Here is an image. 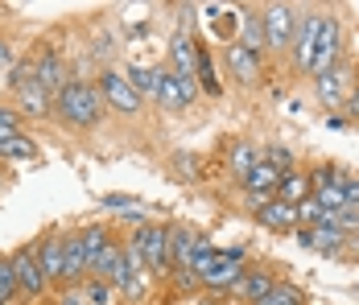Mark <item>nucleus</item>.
<instances>
[{"label": "nucleus", "mask_w": 359, "mask_h": 305, "mask_svg": "<svg viewBox=\"0 0 359 305\" xmlns=\"http://www.w3.org/2000/svg\"><path fill=\"white\" fill-rule=\"evenodd\" d=\"M236 41L256 54V58H269V46H264V21H260V8H240V34Z\"/></svg>", "instance_id": "15"}, {"label": "nucleus", "mask_w": 359, "mask_h": 305, "mask_svg": "<svg viewBox=\"0 0 359 305\" xmlns=\"http://www.w3.org/2000/svg\"><path fill=\"white\" fill-rule=\"evenodd\" d=\"M326 128L343 133V128H347V116H339V111H326Z\"/></svg>", "instance_id": "41"}, {"label": "nucleus", "mask_w": 359, "mask_h": 305, "mask_svg": "<svg viewBox=\"0 0 359 305\" xmlns=\"http://www.w3.org/2000/svg\"><path fill=\"white\" fill-rule=\"evenodd\" d=\"M347 58V37H343V21L323 8V29H318V46H314V62H310V79L326 74L330 67H339Z\"/></svg>", "instance_id": "3"}, {"label": "nucleus", "mask_w": 359, "mask_h": 305, "mask_svg": "<svg viewBox=\"0 0 359 305\" xmlns=\"http://www.w3.org/2000/svg\"><path fill=\"white\" fill-rule=\"evenodd\" d=\"M104 111H108V103L100 95V87L87 83V79H71L54 95V116L50 120H58L62 128H74V133H87V128H95L104 120Z\"/></svg>", "instance_id": "1"}, {"label": "nucleus", "mask_w": 359, "mask_h": 305, "mask_svg": "<svg viewBox=\"0 0 359 305\" xmlns=\"http://www.w3.org/2000/svg\"><path fill=\"white\" fill-rule=\"evenodd\" d=\"M194 239H198L194 227H186V223H165V243H170V264H174V269H186V264H190Z\"/></svg>", "instance_id": "20"}, {"label": "nucleus", "mask_w": 359, "mask_h": 305, "mask_svg": "<svg viewBox=\"0 0 359 305\" xmlns=\"http://www.w3.org/2000/svg\"><path fill=\"white\" fill-rule=\"evenodd\" d=\"M310 198H318V206H323V210H343V206H347L343 190H339V182H330V186H323V190H314Z\"/></svg>", "instance_id": "33"}, {"label": "nucleus", "mask_w": 359, "mask_h": 305, "mask_svg": "<svg viewBox=\"0 0 359 305\" xmlns=\"http://www.w3.org/2000/svg\"><path fill=\"white\" fill-rule=\"evenodd\" d=\"M0 305H4V301H0Z\"/></svg>", "instance_id": "46"}, {"label": "nucleus", "mask_w": 359, "mask_h": 305, "mask_svg": "<svg viewBox=\"0 0 359 305\" xmlns=\"http://www.w3.org/2000/svg\"><path fill=\"white\" fill-rule=\"evenodd\" d=\"M198 100V83L194 79H178L174 70L161 67V83H157V107L161 111H186Z\"/></svg>", "instance_id": "11"}, {"label": "nucleus", "mask_w": 359, "mask_h": 305, "mask_svg": "<svg viewBox=\"0 0 359 305\" xmlns=\"http://www.w3.org/2000/svg\"><path fill=\"white\" fill-rule=\"evenodd\" d=\"M79 243H83V260H87V276L91 280H104L108 269L116 264V256H120V239L111 236L108 223H87L83 231H79Z\"/></svg>", "instance_id": "2"}, {"label": "nucleus", "mask_w": 359, "mask_h": 305, "mask_svg": "<svg viewBox=\"0 0 359 305\" xmlns=\"http://www.w3.org/2000/svg\"><path fill=\"white\" fill-rule=\"evenodd\" d=\"M297 17H302V8H297V4H264V8H260L269 54H289L293 34H297Z\"/></svg>", "instance_id": "5"}, {"label": "nucleus", "mask_w": 359, "mask_h": 305, "mask_svg": "<svg viewBox=\"0 0 359 305\" xmlns=\"http://www.w3.org/2000/svg\"><path fill=\"white\" fill-rule=\"evenodd\" d=\"M326 219V210L318 206V198H302L297 203V227H318Z\"/></svg>", "instance_id": "32"}, {"label": "nucleus", "mask_w": 359, "mask_h": 305, "mask_svg": "<svg viewBox=\"0 0 359 305\" xmlns=\"http://www.w3.org/2000/svg\"><path fill=\"white\" fill-rule=\"evenodd\" d=\"M339 190H343V198H347V206H359V173L351 170H339Z\"/></svg>", "instance_id": "35"}, {"label": "nucleus", "mask_w": 359, "mask_h": 305, "mask_svg": "<svg viewBox=\"0 0 359 305\" xmlns=\"http://www.w3.org/2000/svg\"><path fill=\"white\" fill-rule=\"evenodd\" d=\"M334 177H339V165H334V161H314V165L306 170V182H310V194H314V190H323V186H330Z\"/></svg>", "instance_id": "29"}, {"label": "nucleus", "mask_w": 359, "mask_h": 305, "mask_svg": "<svg viewBox=\"0 0 359 305\" xmlns=\"http://www.w3.org/2000/svg\"><path fill=\"white\" fill-rule=\"evenodd\" d=\"M13 62H17V58H13V46H8V41L0 37V70L8 74V67H13Z\"/></svg>", "instance_id": "39"}, {"label": "nucleus", "mask_w": 359, "mask_h": 305, "mask_svg": "<svg viewBox=\"0 0 359 305\" xmlns=\"http://www.w3.org/2000/svg\"><path fill=\"white\" fill-rule=\"evenodd\" d=\"M198 305H215V297H211V301H198Z\"/></svg>", "instance_id": "44"}, {"label": "nucleus", "mask_w": 359, "mask_h": 305, "mask_svg": "<svg viewBox=\"0 0 359 305\" xmlns=\"http://www.w3.org/2000/svg\"><path fill=\"white\" fill-rule=\"evenodd\" d=\"M252 219H256L264 231H277V236H281V231H293V227H297V206L281 203V198H269Z\"/></svg>", "instance_id": "16"}, {"label": "nucleus", "mask_w": 359, "mask_h": 305, "mask_svg": "<svg viewBox=\"0 0 359 305\" xmlns=\"http://www.w3.org/2000/svg\"><path fill=\"white\" fill-rule=\"evenodd\" d=\"M194 58H198V37L194 34H178L170 41V70L178 79H194ZM198 83V79H194Z\"/></svg>", "instance_id": "18"}, {"label": "nucleus", "mask_w": 359, "mask_h": 305, "mask_svg": "<svg viewBox=\"0 0 359 305\" xmlns=\"http://www.w3.org/2000/svg\"><path fill=\"white\" fill-rule=\"evenodd\" d=\"M293 236H297V248L314 252V236H310V227H293Z\"/></svg>", "instance_id": "40"}, {"label": "nucleus", "mask_w": 359, "mask_h": 305, "mask_svg": "<svg viewBox=\"0 0 359 305\" xmlns=\"http://www.w3.org/2000/svg\"><path fill=\"white\" fill-rule=\"evenodd\" d=\"M260 161H264V165H273L277 173H293V170H297V157H293V149H289V144H264V149H260Z\"/></svg>", "instance_id": "27"}, {"label": "nucleus", "mask_w": 359, "mask_h": 305, "mask_svg": "<svg viewBox=\"0 0 359 305\" xmlns=\"http://www.w3.org/2000/svg\"><path fill=\"white\" fill-rule=\"evenodd\" d=\"M124 79L133 83V91H137L141 100H153V103H157V83H161V67H144V62H128V70H124Z\"/></svg>", "instance_id": "22"}, {"label": "nucleus", "mask_w": 359, "mask_h": 305, "mask_svg": "<svg viewBox=\"0 0 359 305\" xmlns=\"http://www.w3.org/2000/svg\"><path fill=\"white\" fill-rule=\"evenodd\" d=\"M256 305H306V293H302L293 280H277Z\"/></svg>", "instance_id": "26"}, {"label": "nucleus", "mask_w": 359, "mask_h": 305, "mask_svg": "<svg viewBox=\"0 0 359 305\" xmlns=\"http://www.w3.org/2000/svg\"><path fill=\"white\" fill-rule=\"evenodd\" d=\"M100 95L120 116H141V107H144V100L133 91V83L124 79V70H111V67L100 74Z\"/></svg>", "instance_id": "9"}, {"label": "nucleus", "mask_w": 359, "mask_h": 305, "mask_svg": "<svg viewBox=\"0 0 359 305\" xmlns=\"http://www.w3.org/2000/svg\"><path fill=\"white\" fill-rule=\"evenodd\" d=\"M0 182H4V177H0Z\"/></svg>", "instance_id": "45"}, {"label": "nucleus", "mask_w": 359, "mask_h": 305, "mask_svg": "<svg viewBox=\"0 0 359 305\" xmlns=\"http://www.w3.org/2000/svg\"><path fill=\"white\" fill-rule=\"evenodd\" d=\"M260 161V149L256 144H248V140H236L231 144V153H227V165H231V173H240V177H248V170Z\"/></svg>", "instance_id": "25"}, {"label": "nucleus", "mask_w": 359, "mask_h": 305, "mask_svg": "<svg viewBox=\"0 0 359 305\" xmlns=\"http://www.w3.org/2000/svg\"><path fill=\"white\" fill-rule=\"evenodd\" d=\"M223 67L231 70V79L240 87H260V79H264V58L248 54L240 41H227L223 46Z\"/></svg>", "instance_id": "12"}, {"label": "nucleus", "mask_w": 359, "mask_h": 305, "mask_svg": "<svg viewBox=\"0 0 359 305\" xmlns=\"http://www.w3.org/2000/svg\"><path fill=\"white\" fill-rule=\"evenodd\" d=\"M17 297H21V293H17V272H13V260H8V256H0V301L13 305Z\"/></svg>", "instance_id": "30"}, {"label": "nucleus", "mask_w": 359, "mask_h": 305, "mask_svg": "<svg viewBox=\"0 0 359 305\" xmlns=\"http://www.w3.org/2000/svg\"><path fill=\"white\" fill-rule=\"evenodd\" d=\"M13 107H17L21 120H50L54 116V95H46L37 83H29L25 91H17V103Z\"/></svg>", "instance_id": "17"}, {"label": "nucleus", "mask_w": 359, "mask_h": 305, "mask_svg": "<svg viewBox=\"0 0 359 305\" xmlns=\"http://www.w3.org/2000/svg\"><path fill=\"white\" fill-rule=\"evenodd\" d=\"M133 206H141V203L128 198V194H104L100 198V210H133Z\"/></svg>", "instance_id": "37"}, {"label": "nucleus", "mask_w": 359, "mask_h": 305, "mask_svg": "<svg viewBox=\"0 0 359 305\" xmlns=\"http://www.w3.org/2000/svg\"><path fill=\"white\" fill-rule=\"evenodd\" d=\"M277 182H281V173L273 170V165H264V161H256L248 170V177H240V190H244V194H264V198H273V194H277Z\"/></svg>", "instance_id": "21"}, {"label": "nucleus", "mask_w": 359, "mask_h": 305, "mask_svg": "<svg viewBox=\"0 0 359 305\" xmlns=\"http://www.w3.org/2000/svg\"><path fill=\"white\" fill-rule=\"evenodd\" d=\"M62 260H67V231L54 227L37 239V264H41L50 285H62Z\"/></svg>", "instance_id": "13"}, {"label": "nucleus", "mask_w": 359, "mask_h": 305, "mask_svg": "<svg viewBox=\"0 0 359 305\" xmlns=\"http://www.w3.org/2000/svg\"><path fill=\"white\" fill-rule=\"evenodd\" d=\"M318 29H323V8H302L297 34H293V46H289V62H293V70H302V74H310L314 46H318Z\"/></svg>", "instance_id": "8"}, {"label": "nucleus", "mask_w": 359, "mask_h": 305, "mask_svg": "<svg viewBox=\"0 0 359 305\" xmlns=\"http://www.w3.org/2000/svg\"><path fill=\"white\" fill-rule=\"evenodd\" d=\"M310 236H314V252H323V256H339L343 248H351V243H355L351 231H343V227H334V223H330V215H326L318 227H310Z\"/></svg>", "instance_id": "19"}, {"label": "nucleus", "mask_w": 359, "mask_h": 305, "mask_svg": "<svg viewBox=\"0 0 359 305\" xmlns=\"http://www.w3.org/2000/svg\"><path fill=\"white\" fill-rule=\"evenodd\" d=\"M244 203H248V210L256 215V210H260V206L269 203V198H264V194H244Z\"/></svg>", "instance_id": "43"}, {"label": "nucleus", "mask_w": 359, "mask_h": 305, "mask_svg": "<svg viewBox=\"0 0 359 305\" xmlns=\"http://www.w3.org/2000/svg\"><path fill=\"white\" fill-rule=\"evenodd\" d=\"M355 83H359V67L351 62V58H343L339 67H330L326 74L314 79V100L323 103L326 111H339L343 100L351 95V87H355Z\"/></svg>", "instance_id": "6"}, {"label": "nucleus", "mask_w": 359, "mask_h": 305, "mask_svg": "<svg viewBox=\"0 0 359 305\" xmlns=\"http://www.w3.org/2000/svg\"><path fill=\"white\" fill-rule=\"evenodd\" d=\"M128 243H133V248L141 252V260H144V269H149V276H165V280H170V272H174V264H170V243H165V223H144V227H137Z\"/></svg>", "instance_id": "4"}, {"label": "nucleus", "mask_w": 359, "mask_h": 305, "mask_svg": "<svg viewBox=\"0 0 359 305\" xmlns=\"http://www.w3.org/2000/svg\"><path fill=\"white\" fill-rule=\"evenodd\" d=\"M29 83H34V54H29V58H17V62L8 67V87H13V95L25 91Z\"/></svg>", "instance_id": "28"}, {"label": "nucleus", "mask_w": 359, "mask_h": 305, "mask_svg": "<svg viewBox=\"0 0 359 305\" xmlns=\"http://www.w3.org/2000/svg\"><path fill=\"white\" fill-rule=\"evenodd\" d=\"M34 83L46 91V95H58V91L71 83V67H67V58H62L58 50L41 46V50L34 54Z\"/></svg>", "instance_id": "10"}, {"label": "nucleus", "mask_w": 359, "mask_h": 305, "mask_svg": "<svg viewBox=\"0 0 359 305\" xmlns=\"http://www.w3.org/2000/svg\"><path fill=\"white\" fill-rule=\"evenodd\" d=\"M83 301L87 305H111L116 301V289H111L108 280H87V285H83Z\"/></svg>", "instance_id": "31"}, {"label": "nucleus", "mask_w": 359, "mask_h": 305, "mask_svg": "<svg viewBox=\"0 0 359 305\" xmlns=\"http://www.w3.org/2000/svg\"><path fill=\"white\" fill-rule=\"evenodd\" d=\"M170 280H174L178 293H203V280H198V272L194 269H174L170 272Z\"/></svg>", "instance_id": "34"}, {"label": "nucleus", "mask_w": 359, "mask_h": 305, "mask_svg": "<svg viewBox=\"0 0 359 305\" xmlns=\"http://www.w3.org/2000/svg\"><path fill=\"white\" fill-rule=\"evenodd\" d=\"M8 260H13V272H17V293L25 301H37V297L50 293V280H46V272L37 264V243H25V248L8 252Z\"/></svg>", "instance_id": "7"}, {"label": "nucleus", "mask_w": 359, "mask_h": 305, "mask_svg": "<svg viewBox=\"0 0 359 305\" xmlns=\"http://www.w3.org/2000/svg\"><path fill=\"white\" fill-rule=\"evenodd\" d=\"M37 149L41 144H37L34 136L17 133V136H8V140H0V161H34Z\"/></svg>", "instance_id": "24"}, {"label": "nucleus", "mask_w": 359, "mask_h": 305, "mask_svg": "<svg viewBox=\"0 0 359 305\" xmlns=\"http://www.w3.org/2000/svg\"><path fill=\"white\" fill-rule=\"evenodd\" d=\"M273 198H281V203L297 206L302 198H310V182H306V170L297 165L293 173H281V182H277V194Z\"/></svg>", "instance_id": "23"}, {"label": "nucleus", "mask_w": 359, "mask_h": 305, "mask_svg": "<svg viewBox=\"0 0 359 305\" xmlns=\"http://www.w3.org/2000/svg\"><path fill=\"white\" fill-rule=\"evenodd\" d=\"M343 116H347V124H351V120H359V83L351 87V95L343 100Z\"/></svg>", "instance_id": "38"}, {"label": "nucleus", "mask_w": 359, "mask_h": 305, "mask_svg": "<svg viewBox=\"0 0 359 305\" xmlns=\"http://www.w3.org/2000/svg\"><path fill=\"white\" fill-rule=\"evenodd\" d=\"M21 133V116H17V107H0V140H8V136Z\"/></svg>", "instance_id": "36"}, {"label": "nucleus", "mask_w": 359, "mask_h": 305, "mask_svg": "<svg viewBox=\"0 0 359 305\" xmlns=\"http://www.w3.org/2000/svg\"><path fill=\"white\" fill-rule=\"evenodd\" d=\"M273 285H277V272L273 269H264V264H248L244 276H240V285H236V297H240L244 305H256Z\"/></svg>", "instance_id": "14"}, {"label": "nucleus", "mask_w": 359, "mask_h": 305, "mask_svg": "<svg viewBox=\"0 0 359 305\" xmlns=\"http://www.w3.org/2000/svg\"><path fill=\"white\" fill-rule=\"evenodd\" d=\"M58 305H87L83 301V293H79V289H67V293H62V301Z\"/></svg>", "instance_id": "42"}]
</instances>
